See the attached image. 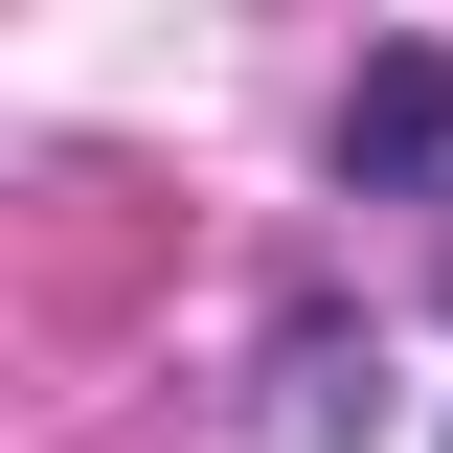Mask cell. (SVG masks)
<instances>
[{
	"label": "cell",
	"instance_id": "6da1fadb",
	"mask_svg": "<svg viewBox=\"0 0 453 453\" xmlns=\"http://www.w3.org/2000/svg\"><path fill=\"white\" fill-rule=\"evenodd\" d=\"M431 136H453V68H386V91H363V159L408 181V159H431Z\"/></svg>",
	"mask_w": 453,
	"mask_h": 453
}]
</instances>
